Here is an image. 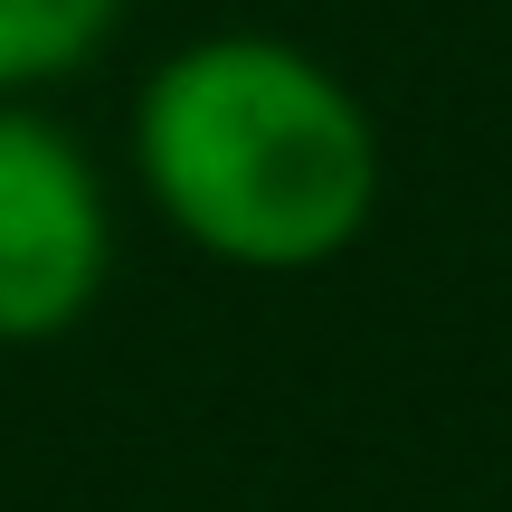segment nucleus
<instances>
[{
    "instance_id": "f257e3e1",
    "label": "nucleus",
    "mask_w": 512,
    "mask_h": 512,
    "mask_svg": "<svg viewBox=\"0 0 512 512\" xmlns=\"http://www.w3.org/2000/svg\"><path fill=\"white\" fill-rule=\"evenodd\" d=\"M124 162L152 219L228 275H323L380 219L361 86L285 29H200L133 86Z\"/></svg>"
},
{
    "instance_id": "f03ea898",
    "label": "nucleus",
    "mask_w": 512,
    "mask_h": 512,
    "mask_svg": "<svg viewBox=\"0 0 512 512\" xmlns=\"http://www.w3.org/2000/svg\"><path fill=\"white\" fill-rule=\"evenodd\" d=\"M114 285V190L86 133L0 95V351L67 342Z\"/></svg>"
},
{
    "instance_id": "7ed1b4c3",
    "label": "nucleus",
    "mask_w": 512,
    "mask_h": 512,
    "mask_svg": "<svg viewBox=\"0 0 512 512\" xmlns=\"http://www.w3.org/2000/svg\"><path fill=\"white\" fill-rule=\"evenodd\" d=\"M133 0H0V95H48L105 57Z\"/></svg>"
}]
</instances>
